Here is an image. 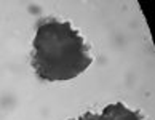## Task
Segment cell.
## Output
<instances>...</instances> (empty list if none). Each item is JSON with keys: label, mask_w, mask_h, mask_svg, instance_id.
I'll use <instances>...</instances> for the list:
<instances>
[{"label": "cell", "mask_w": 155, "mask_h": 120, "mask_svg": "<svg viewBox=\"0 0 155 120\" xmlns=\"http://www.w3.org/2000/svg\"><path fill=\"white\" fill-rule=\"evenodd\" d=\"M31 64L45 82H66L85 72L93 62L88 45L69 21L42 18L37 22Z\"/></svg>", "instance_id": "obj_1"}, {"label": "cell", "mask_w": 155, "mask_h": 120, "mask_svg": "<svg viewBox=\"0 0 155 120\" xmlns=\"http://www.w3.org/2000/svg\"><path fill=\"white\" fill-rule=\"evenodd\" d=\"M71 120H144V117L139 111L130 109L123 102H115V104L106 106L101 114L85 112L78 118H71Z\"/></svg>", "instance_id": "obj_2"}]
</instances>
